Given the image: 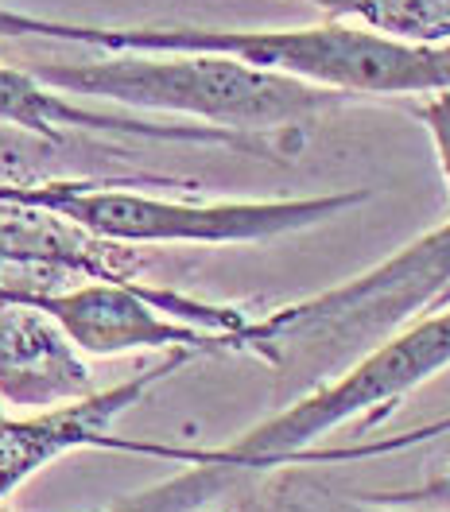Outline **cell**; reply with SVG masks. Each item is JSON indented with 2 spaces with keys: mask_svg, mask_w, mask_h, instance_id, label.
Masks as SVG:
<instances>
[{
  "mask_svg": "<svg viewBox=\"0 0 450 512\" xmlns=\"http://www.w3.org/2000/svg\"><path fill=\"white\" fill-rule=\"evenodd\" d=\"M450 435V419H435L427 427H416L408 435H396V439H377V443H354V447H330L322 450V462L334 466L338 462H354V458H373V454H396V450L419 447L427 439H439ZM365 501H377V505H450V470L431 478L427 485H412V489H396V493H369Z\"/></svg>",
  "mask_w": 450,
  "mask_h": 512,
  "instance_id": "cell-10",
  "label": "cell"
},
{
  "mask_svg": "<svg viewBox=\"0 0 450 512\" xmlns=\"http://www.w3.org/2000/svg\"><path fill=\"white\" fill-rule=\"evenodd\" d=\"M0 125L20 128L47 144H66L74 132L82 136H132V140H160V144H218L249 156H272V160H295L303 144L272 140V136H249L229 128L194 125L179 117H148V113H101L90 105H78L63 90H51L35 78L28 66L0 63Z\"/></svg>",
  "mask_w": 450,
  "mask_h": 512,
  "instance_id": "cell-5",
  "label": "cell"
},
{
  "mask_svg": "<svg viewBox=\"0 0 450 512\" xmlns=\"http://www.w3.org/2000/svg\"><path fill=\"white\" fill-rule=\"evenodd\" d=\"M94 392V377L63 326L32 303L0 299V404L47 412Z\"/></svg>",
  "mask_w": 450,
  "mask_h": 512,
  "instance_id": "cell-7",
  "label": "cell"
},
{
  "mask_svg": "<svg viewBox=\"0 0 450 512\" xmlns=\"http://www.w3.org/2000/svg\"><path fill=\"white\" fill-rule=\"evenodd\" d=\"M412 113L423 121L427 136H431V148H435V160H439V175H443L450 194V90L419 97Z\"/></svg>",
  "mask_w": 450,
  "mask_h": 512,
  "instance_id": "cell-11",
  "label": "cell"
},
{
  "mask_svg": "<svg viewBox=\"0 0 450 512\" xmlns=\"http://www.w3.org/2000/svg\"><path fill=\"white\" fill-rule=\"evenodd\" d=\"M4 416H8V408H4V404H0V419H4Z\"/></svg>",
  "mask_w": 450,
  "mask_h": 512,
  "instance_id": "cell-12",
  "label": "cell"
},
{
  "mask_svg": "<svg viewBox=\"0 0 450 512\" xmlns=\"http://www.w3.org/2000/svg\"><path fill=\"white\" fill-rule=\"evenodd\" d=\"M326 20L365 24L412 43H450V0H307Z\"/></svg>",
  "mask_w": 450,
  "mask_h": 512,
  "instance_id": "cell-8",
  "label": "cell"
},
{
  "mask_svg": "<svg viewBox=\"0 0 450 512\" xmlns=\"http://www.w3.org/2000/svg\"><path fill=\"white\" fill-rule=\"evenodd\" d=\"M439 307H450V222L338 288L253 319L241 353L315 388Z\"/></svg>",
  "mask_w": 450,
  "mask_h": 512,
  "instance_id": "cell-3",
  "label": "cell"
},
{
  "mask_svg": "<svg viewBox=\"0 0 450 512\" xmlns=\"http://www.w3.org/2000/svg\"><path fill=\"white\" fill-rule=\"evenodd\" d=\"M198 353L171 350L163 353L156 365L140 369L136 377L109 388H94L82 400H70L47 412H28L20 419H0V505L35 478L43 466L59 462L74 450H125L129 439H113V423L136 408L160 381L191 365Z\"/></svg>",
  "mask_w": 450,
  "mask_h": 512,
  "instance_id": "cell-6",
  "label": "cell"
},
{
  "mask_svg": "<svg viewBox=\"0 0 450 512\" xmlns=\"http://www.w3.org/2000/svg\"><path fill=\"white\" fill-rule=\"evenodd\" d=\"M249 474L229 470V466H210V462H187L183 474L167 481H156L140 493L117 497L113 505L94 512H210L222 497H229ZM0 512H16L0 505Z\"/></svg>",
  "mask_w": 450,
  "mask_h": 512,
  "instance_id": "cell-9",
  "label": "cell"
},
{
  "mask_svg": "<svg viewBox=\"0 0 450 512\" xmlns=\"http://www.w3.org/2000/svg\"><path fill=\"white\" fill-rule=\"evenodd\" d=\"M35 78L74 97L117 101L136 113H163L194 125L272 136L303 144V125L350 97L299 82L288 74L257 70L225 55H152L105 51L90 63H35Z\"/></svg>",
  "mask_w": 450,
  "mask_h": 512,
  "instance_id": "cell-2",
  "label": "cell"
},
{
  "mask_svg": "<svg viewBox=\"0 0 450 512\" xmlns=\"http://www.w3.org/2000/svg\"><path fill=\"white\" fill-rule=\"evenodd\" d=\"M167 179H43L0 183V206L47 210L113 245H257L319 229L369 202V191H326L307 198H225L187 202L144 194Z\"/></svg>",
  "mask_w": 450,
  "mask_h": 512,
  "instance_id": "cell-4",
  "label": "cell"
},
{
  "mask_svg": "<svg viewBox=\"0 0 450 512\" xmlns=\"http://www.w3.org/2000/svg\"><path fill=\"white\" fill-rule=\"evenodd\" d=\"M0 35L63 39L97 51H152V55H225L257 70L288 74L342 97H427L450 90V43H412L350 20H322L280 32H225V28H97L63 24L0 8Z\"/></svg>",
  "mask_w": 450,
  "mask_h": 512,
  "instance_id": "cell-1",
  "label": "cell"
}]
</instances>
